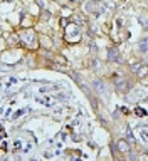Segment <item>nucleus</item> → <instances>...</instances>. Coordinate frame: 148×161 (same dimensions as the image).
Wrapping results in <instances>:
<instances>
[{"label": "nucleus", "mask_w": 148, "mask_h": 161, "mask_svg": "<svg viewBox=\"0 0 148 161\" xmlns=\"http://www.w3.org/2000/svg\"><path fill=\"white\" fill-rule=\"evenodd\" d=\"M145 44H147L145 40H141V42H140V51L143 52V54H145V51H147V49H145Z\"/></svg>", "instance_id": "obj_5"}, {"label": "nucleus", "mask_w": 148, "mask_h": 161, "mask_svg": "<svg viewBox=\"0 0 148 161\" xmlns=\"http://www.w3.org/2000/svg\"><path fill=\"white\" fill-rule=\"evenodd\" d=\"M92 86H94V89H96L98 94H104V92H106L104 84H103V81H99V79H98V81H94V82H92Z\"/></svg>", "instance_id": "obj_1"}, {"label": "nucleus", "mask_w": 148, "mask_h": 161, "mask_svg": "<svg viewBox=\"0 0 148 161\" xmlns=\"http://www.w3.org/2000/svg\"><path fill=\"white\" fill-rule=\"evenodd\" d=\"M108 59L110 60H118V51H116L115 47L108 51Z\"/></svg>", "instance_id": "obj_3"}, {"label": "nucleus", "mask_w": 148, "mask_h": 161, "mask_svg": "<svg viewBox=\"0 0 148 161\" xmlns=\"http://www.w3.org/2000/svg\"><path fill=\"white\" fill-rule=\"evenodd\" d=\"M115 86H116V89H118V92H125L126 91V81L125 79H116Z\"/></svg>", "instance_id": "obj_2"}, {"label": "nucleus", "mask_w": 148, "mask_h": 161, "mask_svg": "<svg viewBox=\"0 0 148 161\" xmlns=\"http://www.w3.org/2000/svg\"><path fill=\"white\" fill-rule=\"evenodd\" d=\"M118 146H120V149H121V151H128V144H126L125 143V141H120V143H118Z\"/></svg>", "instance_id": "obj_4"}]
</instances>
